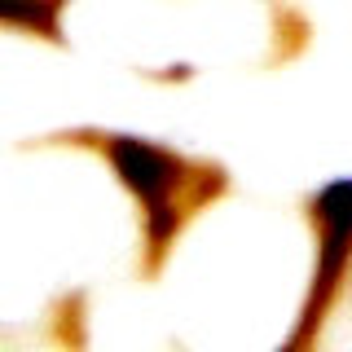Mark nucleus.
Segmentation results:
<instances>
[{
	"mask_svg": "<svg viewBox=\"0 0 352 352\" xmlns=\"http://www.w3.org/2000/svg\"><path fill=\"white\" fill-rule=\"evenodd\" d=\"M115 159H119V168H124V176H128V185H137L141 198H146V203L154 207V216H159L163 212V190L176 181V168L163 159V154H154L146 146H132V141H119Z\"/></svg>",
	"mask_w": 352,
	"mask_h": 352,
	"instance_id": "1",
	"label": "nucleus"
}]
</instances>
